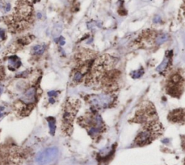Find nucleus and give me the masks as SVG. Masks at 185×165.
<instances>
[{
  "instance_id": "1",
  "label": "nucleus",
  "mask_w": 185,
  "mask_h": 165,
  "mask_svg": "<svg viewBox=\"0 0 185 165\" xmlns=\"http://www.w3.org/2000/svg\"><path fill=\"white\" fill-rule=\"evenodd\" d=\"M78 123L84 127L92 138L95 139L104 131L105 125L98 114L91 112L79 118Z\"/></svg>"
},
{
  "instance_id": "2",
  "label": "nucleus",
  "mask_w": 185,
  "mask_h": 165,
  "mask_svg": "<svg viewBox=\"0 0 185 165\" xmlns=\"http://www.w3.org/2000/svg\"><path fill=\"white\" fill-rule=\"evenodd\" d=\"M80 103L77 100H69L63 110L62 117V129L66 136H70L72 131L73 121L79 110Z\"/></svg>"
},
{
  "instance_id": "3",
  "label": "nucleus",
  "mask_w": 185,
  "mask_h": 165,
  "mask_svg": "<svg viewBox=\"0 0 185 165\" xmlns=\"http://www.w3.org/2000/svg\"><path fill=\"white\" fill-rule=\"evenodd\" d=\"M161 132V125L157 123L156 120H153L145 125V128L138 133L134 143L137 146H142L147 145L156 138L157 136Z\"/></svg>"
},
{
  "instance_id": "4",
  "label": "nucleus",
  "mask_w": 185,
  "mask_h": 165,
  "mask_svg": "<svg viewBox=\"0 0 185 165\" xmlns=\"http://www.w3.org/2000/svg\"><path fill=\"white\" fill-rule=\"evenodd\" d=\"M184 80L178 73L174 74L169 78L166 85L167 94L171 96L179 97L184 89Z\"/></svg>"
},
{
  "instance_id": "5",
  "label": "nucleus",
  "mask_w": 185,
  "mask_h": 165,
  "mask_svg": "<svg viewBox=\"0 0 185 165\" xmlns=\"http://www.w3.org/2000/svg\"><path fill=\"white\" fill-rule=\"evenodd\" d=\"M59 156V150L57 147H50L39 152L36 158L38 165H47L56 160Z\"/></svg>"
},
{
  "instance_id": "6",
  "label": "nucleus",
  "mask_w": 185,
  "mask_h": 165,
  "mask_svg": "<svg viewBox=\"0 0 185 165\" xmlns=\"http://www.w3.org/2000/svg\"><path fill=\"white\" fill-rule=\"evenodd\" d=\"M114 98L110 94L96 95L90 97L89 102L95 109L106 108L113 102Z\"/></svg>"
},
{
  "instance_id": "7",
  "label": "nucleus",
  "mask_w": 185,
  "mask_h": 165,
  "mask_svg": "<svg viewBox=\"0 0 185 165\" xmlns=\"http://www.w3.org/2000/svg\"><path fill=\"white\" fill-rule=\"evenodd\" d=\"M37 101V90L36 87H30L27 89L20 97V101L23 104L26 109H32V106Z\"/></svg>"
},
{
  "instance_id": "8",
  "label": "nucleus",
  "mask_w": 185,
  "mask_h": 165,
  "mask_svg": "<svg viewBox=\"0 0 185 165\" xmlns=\"http://www.w3.org/2000/svg\"><path fill=\"white\" fill-rule=\"evenodd\" d=\"M21 65V62L17 56H12L9 57V69L11 70H14L19 68Z\"/></svg>"
},
{
  "instance_id": "9",
  "label": "nucleus",
  "mask_w": 185,
  "mask_h": 165,
  "mask_svg": "<svg viewBox=\"0 0 185 165\" xmlns=\"http://www.w3.org/2000/svg\"><path fill=\"white\" fill-rule=\"evenodd\" d=\"M185 117V113L181 109H177L170 114V117L173 121H179L183 119Z\"/></svg>"
},
{
  "instance_id": "10",
  "label": "nucleus",
  "mask_w": 185,
  "mask_h": 165,
  "mask_svg": "<svg viewBox=\"0 0 185 165\" xmlns=\"http://www.w3.org/2000/svg\"><path fill=\"white\" fill-rule=\"evenodd\" d=\"M48 127H49V132L52 136H54L56 132V119L52 117H49L46 118Z\"/></svg>"
},
{
  "instance_id": "11",
  "label": "nucleus",
  "mask_w": 185,
  "mask_h": 165,
  "mask_svg": "<svg viewBox=\"0 0 185 165\" xmlns=\"http://www.w3.org/2000/svg\"><path fill=\"white\" fill-rule=\"evenodd\" d=\"M83 72L82 71L80 70H77L74 75H73V78H72V81L75 83H80L81 80H82V78H83Z\"/></svg>"
},
{
  "instance_id": "12",
  "label": "nucleus",
  "mask_w": 185,
  "mask_h": 165,
  "mask_svg": "<svg viewBox=\"0 0 185 165\" xmlns=\"http://www.w3.org/2000/svg\"><path fill=\"white\" fill-rule=\"evenodd\" d=\"M44 47L43 46H40V45H37V46H35L32 49V52L34 55H36V56H40L44 52Z\"/></svg>"
},
{
  "instance_id": "13",
  "label": "nucleus",
  "mask_w": 185,
  "mask_h": 165,
  "mask_svg": "<svg viewBox=\"0 0 185 165\" xmlns=\"http://www.w3.org/2000/svg\"><path fill=\"white\" fill-rule=\"evenodd\" d=\"M169 59H170L169 57H166L161 64L158 67L157 70L159 71V72H162L163 70H164L165 69H166V67H168V65H169Z\"/></svg>"
},
{
  "instance_id": "14",
  "label": "nucleus",
  "mask_w": 185,
  "mask_h": 165,
  "mask_svg": "<svg viewBox=\"0 0 185 165\" xmlns=\"http://www.w3.org/2000/svg\"><path fill=\"white\" fill-rule=\"evenodd\" d=\"M167 38H168V37H167V36L165 35V34L160 35L156 39V43L157 45H160V44H161L165 42L166 40H167Z\"/></svg>"
},
{
  "instance_id": "15",
  "label": "nucleus",
  "mask_w": 185,
  "mask_h": 165,
  "mask_svg": "<svg viewBox=\"0 0 185 165\" xmlns=\"http://www.w3.org/2000/svg\"><path fill=\"white\" fill-rule=\"evenodd\" d=\"M143 73H144V70H143L142 68H141L140 70L134 71L132 73V77L133 78H134V79L139 78H140L143 75Z\"/></svg>"
},
{
  "instance_id": "16",
  "label": "nucleus",
  "mask_w": 185,
  "mask_h": 165,
  "mask_svg": "<svg viewBox=\"0 0 185 165\" xmlns=\"http://www.w3.org/2000/svg\"><path fill=\"white\" fill-rule=\"evenodd\" d=\"M48 96L49 97H56L58 96V92L55 91H49L48 92Z\"/></svg>"
},
{
  "instance_id": "17",
  "label": "nucleus",
  "mask_w": 185,
  "mask_h": 165,
  "mask_svg": "<svg viewBox=\"0 0 185 165\" xmlns=\"http://www.w3.org/2000/svg\"><path fill=\"white\" fill-rule=\"evenodd\" d=\"M5 37V31L3 29L0 28V39H4Z\"/></svg>"
},
{
  "instance_id": "18",
  "label": "nucleus",
  "mask_w": 185,
  "mask_h": 165,
  "mask_svg": "<svg viewBox=\"0 0 185 165\" xmlns=\"http://www.w3.org/2000/svg\"><path fill=\"white\" fill-rule=\"evenodd\" d=\"M64 43H65V41L64 40V38H62V40H61V38H60V44H61V46H63Z\"/></svg>"
},
{
  "instance_id": "19",
  "label": "nucleus",
  "mask_w": 185,
  "mask_h": 165,
  "mask_svg": "<svg viewBox=\"0 0 185 165\" xmlns=\"http://www.w3.org/2000/svg\"><path fill=\"white\" fill-rule=\"evenodd\" d=\"M2 92H3V87H2V85H0V96L2 94Z\"/></svg>"
},
{
  "instance_id": "20",
  "label": "nucleus",
  "mask_w": 185,
  "mask_h": 165,
  "mask_svg": "<svg viewBox=\"0 0 185 165\" xmlns=\"http://www.w3.org/2000/svg\"><path fill=\"white\" fill-rule=\"evenodd\" d=\"M10 5H7V7H6V11H8V10H10Z\"/></svg>"
},
{
  "instance_id": "21",
  "label": "nucleus",
  "mask_w": 185,
  "mask_h": 165,
  "mask_svg": "<svg viewBox=\"0 0 185 165\" xmlns=\"http://www.w3.org/2000/svg\"><path fill=\"white\" fill-rule=\"evenodd\" d=\"M184 16H185V9H184Z\"/></svg>"
}]
</instances>
